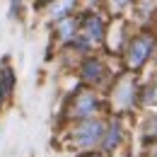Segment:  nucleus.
<instances>
[{"mask_svg":"<svg viewBox=\"0 0 157 157\" xmlns=\"http://www.w3.org/2000/svg\"><path fill=\"white\" fill-rule=\"evenodd\" d=\"M99 138H101V126L94 123V121L82 123L78 131H75V143H78L80 147H92Z\"/></svg>","mask_w":157,"mask_h":157,"instance_id":"nucleus-1","label":"nucleus"},{"mask_svg":"<svg viewBox=\"0 0 157 157\" xmlns=\"http://www.w3.org/2000/svg\"><path fill=\"white\" fill-rule=\"evenodd\" d=\"M94 106H97V99L92 97L90 92H82V94L75 97V104H73V116H78V118L90 116V114L94 111Z\"/></svg>","mask_w":157,"mask_h":157,"instance_id":"nucleus-2","label":"nucleus"},{"mask_svg":"<svg viewBox=\"0 0 157 157\" xmlns=\"http://www.w3.org/2000/svg\"><path fill=\"white\" fill-rule=\"evenodd\" d=\"M56 32H58V36H60L63 41L75 39V34H78V22H75V17L65 15V17L56 20Z\"/></svg>","mask_w":157,"mask_h":157,"instance_id":"nucleus-3","label":"nucleus"},{"mask_svg":"<svg viewBox=\"0 0 157 157\" xmlns=\"http://www.w3.org/2000/svg\"><path fill=\"white\" fill-rule=\"evenodd\" d=\"M12 87H15V73L10 68H2L0 70V104L12 94Z\"/></svg>","mask_w":157,"mask_h":157,"instance_id":"nucleus-4","label":"nucleus"},{"mask_svg":"<svg viewBox=\"0 0 157 157\" xmlns=\"http://www.w3.org/2000/svg\"><path fill=\"white\" fill-rule=\"evenodd\" d=\"M147 48H150V41H147V39L133 41V46H131V56H128V63H131V65H140L143 58L147 56Z\"/></svg>","mask_w":157,"mask_h":157,"instance_id":"nucleus-5","label":"nucleus"},{"mask_svg":"<svg viewBox=\"0 0 157 157\" xmlns=\"http://www.w3.org/2000/svg\"><path fill=\"white\" fill-rule=\"evenodd\" d=\"M82 34L87 36V41H99L101 39V22H99L97 17H87V20H85Z\"/></svg>","mask_w":157,"mask_h":157,"instance_id":"nucleus-6","label":"nucleus"},{"mask_svg":"<svg viewBox=\"0 0 157 157\" xmlns=\"http://www.w3.org/2000/svg\"><path fill=\"white\" fill-rule=\"evenodd\" d=\"M73 7H75V0H53V5H51V17H53V20H60V17L70 15Z\"/></svg>","mask_w":157,"mask_h":157,"instance_id":"nucleus-7","label":"nucleus"},{"mask_svg":"<svg viewBox=\"0 0 157 157\" xmlns=\"http://www.w3.org/2000/svg\"><path fill=\"white\" fill-rule=\"evenodd\" d=\"M99 70H101V65H99L97 60H90V63L85 65V78L87 80H99V75H101Z\"/></svg>","mask_w":157,"mask_h":157,"instance_id":"nucleus-8","label":"nucleus"},{"mask_svg":"<svg viewBox=\"0 0 157 157\" xmlns=\"http://www.w3.org/2000/svg\"><path fill=\"white\" fill-rule=\"evenodd\" d=\"M116 143H118V126H111L109 136H106V140H104V147L111 150V145H116Z\"/></svg>","mask_w":157,"mask_h":157,"instance_id":"nucleus-9","label":"nucleus"},{"mask_svg":"<svg viewBox=\"0 0 157 157\" xmlns=\"http://www.w3.org/2000/svg\"><path fill=\"white\" fill-rule=\"evenodd\" d=\"M20 12V0H10V15H17Z\"/></svg>","mask_w":157,"mask_h":157,"instance_id":"nucleus-10","label":"nucleus"}]
</instances>
